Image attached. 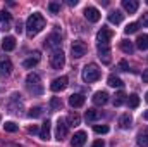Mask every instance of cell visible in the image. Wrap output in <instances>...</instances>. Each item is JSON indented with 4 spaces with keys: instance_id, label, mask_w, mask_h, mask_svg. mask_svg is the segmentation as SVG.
Instances as JSON below:
<instances>
[{
    "instance_id": "obj_1",
    "label": "cell",
    "mask_w": 148,
    "mask_h": 147,
    "mask_svg": "<svg viewBox=\"0 0 148 147\" xmlns=\"http://www.w3.org/2000/svg\"><path fill=\"white\" fill-rule=\"evenodd\" d=\"M43 28H45V17L40 12H35V14H31L28 17V21H26V31H28L29 37L38 35Z\"/></svg>"
},
{
    "instance_id": "obj_2",
    "label": "cell",
    "mask_w": 148,
    "mask_h": 147,
    "mask_svg": "<svg viewBox=\"0 0 148 147\" xmlns=\"http://www.w3.org/2000/svg\"><path fill=\"white\" fill-rule=\"evenodd\" d=\"M26 87L33 95H41L43 94V85H41L40 74L36 73H29L26 76Z\"/></svg>"
},
{
    "instance_id": "obj_3",
    "label": "cell",
    "mask_w": 148,
    "mask_h": 147,
    "mask_svg": "<svg viewBox=\"0 0 148 147\" xmlns=\"http://www.w3.org/2000/svg\"><path fill=\"white\" fill-rule=\"evenodd\" d=\"M100 69H98V66L97 64H88V66H84L83 68V80L86 81V83H93V81H97L98 78H100Z\"/></svg>"
},
{
    "instance_id": "obj_4",
    "label": "cell",
    "mask_w": 148,
    "mask_h": 147,
    "mask_svg": "<svg viewBox=\"0 0 148 147\" xmlns=\"http://www.w3.org/2000/svg\"><path fill=\"white\" fill-rule=\"evenodd\" d=\"M64 64H66L64 52L62 50H53V54L50 55V66L53 69H60V68H64Z\"/></svg>"
},
{
    "instance_id": "obj_5",
    "label": "cell",
    "mask_w": 148,
    "mask_h": 147,
    "mask_svg": "<svg viewBox=\"0 0 148 147\" xmlns=\"http://www.w3.org/2000/svg\"><path fill=\"white\" fill-rule=\"evenodd\" d=\"M86 50H88V47H86V43H84V42H81V40H76V42H73L71 52H73V57H74V59H81L83 55H86Z\"/></svg>"
},
{
    "instance_id": "obj_6",
    "label": "cell",
    "mask_w": 148,
    "mask_h": 147,
    "mask_svg": "<svg viewBox=\"0 0 148 147\" xmlns=\"http://www.w3.org/2000/svg\"><path fill=\"white\" fill-rule=\"evenodd\" d=\"M60 45H62V38H60L59 33H50V35L47 37V40H45V47H47V49L59 50Z\"/></svg>"
},
{
    "instance_id": "obj_7",
    "label": "cell",
    "mask_w": 148,
    "mask_h": 147,
    "mask_svg": "<svg viewBox=\"0 0 148 147\" xmlns=\"http://www.w3.org/2000/svg\"><path fill=\"white\" fill-rule=\"evenodd\" d=\"M7 107H9L10 112H19V111H21V107H23V99H21V95H19L17 92H14V94L10 95Z\"/></svg>"
},
{
    "instance_id": "obj_8",
    "label": "cell",
    "mask_w": 148,
    "mask_h": 147,
    "mask_svg": "<svg viewBox=\"0 0 148 147\" xmlns=\"http://www.w3.org/2000/svg\"><path fill=\"white\" fill-rule=\"evenodd\" d=\"M100 59L103 64H110V43H97Z\"/></svg>"
},
{
    "instance_id": "obj_9",
    "label": "cell",
    "mask_w": 148,
    "mask_h": 147,
    "mask_svg": "<svg viewBox=\"0 0 148 147\" xmlns=\"http://www.w3.org/2000/svg\"><path fill=\"white\" fill-rule=\"evenodd\" d=\"M67 83H69L67 76L55 78V80L50 83V90H52V92H62V90H66V88H67Z\"/></svg>"
},
{
    "instance_id": "obj_10",
    "label": "cell",
    "mask_w": 148,
    "mask_h": 147,
    "mask_svg": "<svg viewBox=\"0 0 148 147\" xmlns=\"http://www.w3.org/2000/svg\"><path fill=\"white\" fill-rule=\"evenodd\" d=\"M100 10L97 9V7H86L84 9V17L90 21V23H97V21H100Z\"/></svg>"
},
{
    "instance_id": "obj_11",
    "label": "cell",
    "mask_w": 148,
    "mask_h": 147,
    "mask_svg": "<svg viewBox=\"0 0 148 147\" xmlns=\"http://www.w3.org/2000/svg\"><path fill=\"white\" fill-rule=\"evenodd\" d=\"M10 71H12L10 59L5 57V55H0V73L3 74V76H7V74H10Z\"/></svg>"
},
{
    "instance_id": "obj_12",
    "label": "cell",
    "mask_w": 148,
    "mask_h": 147,
    "mask_svg": "<svg viewBox=\"0 0 148 147\" xmlns=\"http://www.w3.org/2000/svg\"><path fill=\"white\" fill-rule=\"evenodd\" d=\"M55 135H57V140H62V139L67 135V123H66V119H59V121H57Z\"/></svg>"
},
{
    "instance_id": "obj_13",
    "label": "cell",
    "mask_w": 148,
    "mask_h": 147,
    "mask_svg": "<svg viewBox=\"0 0 148 147\" xmlns=\"http://www.w3.org/2000/svg\"><path fill=\"white\" fill-rule=\"evenodd\" d=\"M110 38H112V31L109 28H102L97 35V42L98 43H110Z\"/></svg>"
},
{
    "instance_id": "obj_14",
    "label": "cell",
    "mask_w": 148,
    "mask_h": 147,
    "mask_svg": "<svg viewBox=\"0 0 148 147\" xmlns=\"http://www.w3.org/2000/svg\"><path fill=\"white\" fill-rule=\"evenodd\" d=\"M109 102V94L107 92H97L93 95V104L95 106H105Z\"/></svg>"
},
{
    "instance_id": "obj_15",
    "label": "cell",
    "mask_w": 148,
    "mask_h": 147,
    "mask_svg": "<svg viewBox=\"0 0 148 147\" xmlns=\"http://www.w3.org/2000/svg\"><path fill=\"white\" fill-rule=\"evenodd\" d=\"M84 142H86V133H84V132H77V133H74L73 140H71V146L73 147H83Z\"/></svg>"
},
{
    "instance_id": "obj_16",
    "label": "cell",
    "mask_w": 148,
    "mask_h": 147,
    "mask_svg": "<svg viewBox=\"0 0 148 147\" xmlns=\"http://www.w3.org/2000/svg\"><path fill=\"white\" fill-rule=\"evenodd\" d=\"M122 7H124V10H126V12L134 14V12L138 10L140 3H138V0H122Z\"/></svg>"
},
{
    "instance_id": "obj_17",
    "label": "cell",
    "mask_w": 148,
    "mask_h": 147,
    "mask_svg": "<svg viewBox=\"0 0 148 147\" xmlns=\"http://www.w3.org/2000/svg\"><path fill=\"white\" fill-rule=\"evenodd\" d=\"M84 104V95H81V94H73L71 97H69V106L71 107H81Z\"/></svg>"
},
{
    "instance_id": "obj_18",
    "label": "cell",
    "mask_w": 148,
    "mask_h": 147,
    "mask_svg": "<svg viewBox=\"0 0 148 147\" xmlns=\"http://www.w3.org/2000/svg\"><path fill=\"white\" fill-rule=\"evenodd\" d=\"M2 49H3L5 52L14 50V49H16V38L14 37H5L3 38V42H2Z\"/></svg>"
},
{
    "instance_id": "obj_19",
    "label": "cell",
    "mask_w": 148,
    "mask_h": 147,
    "mask_svg": "<svg viewBox=\"0 0 148 147\" xmlns=\"http://www.w3.org/2000/svg\"><path fill=\"white\" fill-rule=\"evenodd\" d=\"M122 19H124V14L121 10H112L110 14H109V21H110L112 24H121Z\"/></svg>"
},
{
    "instance_id": "obj_20",
    "label": "cell",
    "mask_w": 148,
    "mask_h": 147,
    "mask_svg": "<svg viewBox=\"0 0 148 147\" xmlns=\"http://www.w3.org/2000/svg\"><path fill=\"white\" fill-rule=\"evenodd\" d=\"M131 123H133L131 114H122V116L119 118V126H121L122 130H127V128L131 126Z\"/></svg>"
},
{
    "instance_id": "obj_21",
    "label": "cell",
    "mask_w": 148,
    "mask_h": 147,
    "mask_svg": "<svg viewBox=\"0 0 148 147\" xmlns=\"http://www.w3.org/2000/svg\"><path fill=\"white\" fill-rule=\"evenodd\" d=\"M50 121L47 119L43 125H41V130H40V139H43V140H48L50 139Z\"/></svg>"
},
{
    "instance_id": "obj_22",
    "label": "cell",
    "mask_w": 148,
    "mask_h": 147,
    "mask_svg": "<svg viewBox=\"0 0 148 147\" xmlns=\"http://www.w3.org/2000/svg\"><path fill=\"white\" fill-rule=\"evenodd\" d=\"M66 123H67V126H77V125L81 123V118H79L77 112H71V114H67Z\"/></svg>"
},
{
    "instance_id": "obj_23",
    "label": "cell",
    "mask_w": 148,
    "mask_h": 147,
    "mask_svg": "<svg viewBox=\"0 0 148 147\" xmlns=\"http://www.w3.org/2000/svg\"><path fill=\"white\" fill-rule=\"evenodd\" d=\"M136 142H138V146H140V147H148V128L138 133Z\"/></svg>"
},
{
    "instance_id": "obj_24",
    "label": "cell",
    "mask_w": 148,
    "mask_h": 147,
    "mask_svg": "<svg viewBox=\"0 0 148 147\" xmlns=\"http://www.w3.org/2000/svg\"><path fill=\"white\" fill-rule=\"evenodd\" d=\"M38 61H40V54L35 52V57H28V59L23 61V66H24V68H35L38 64Z\"/></svg>"
},
{
    "instance_id": "obj_25",
    "label": "cell",
    "mask_w": 148,
    "mask_h": 147,
    "mask_svg": "<svg viewBox=\"0 0 148 147\" xmlns=\"http://www.w3.org/2000/svg\"><path fill=\"white\" fill-rule=\"evenodd\" d=\"M121 50H122L124 54H133V52H134V45H133V42H129V40H122V42H121Z\"/></svg>"
},
{
    "instance_id": "obj_26",
    "label": "cell",
    "mask_w": 148,
    "mask_h": 147,
    "mask_svg": "<svg viewBox=\"0 0 148 147\" xmlns=\"http://www.w3.org/2000/svg\"><path fill=\"white\" fill-rule=\"evenodd\" d=\"M107 83H109L110 87H114V88H115V87H117V88H122V87H124V83H122V80H121L119 76H115V74H110V76H109V80H107Z\"/></svg>"
},
{
    "instance_id": "obj_27",
    "label": "cell",
    "mask_w": 148,
    "mask_h": 147,
    "mask_svg": "<svg viewBox=\"0 0 148 147\" xmlns=\"http://www.w3.org/2000/svg\"><path fill=\"white\" fill-rule=\"evenodd\" d=\"M136 47L140 50H148V35H140L136 40Z\"/></svg>"
},
{
    "instance_id": "obj_28",
    "label": "cell",
    "mask_w": 148,
    "mask_h": 147,
    "mask_svg": "<svg viewBox=\"0 0 148 147\" xmlns=\"http://www.w3.org/2000/svg\"><path fill=\"white\" fill-rule=\"evenodd\" d=\"M100 116H102V112H100V111H97V109H88V111H86V114H84L86 121H97Z\"/></svg>"
},
{
    "instance_id": "obj_29",
    "label": "cell",
    "mask_w": 148,
    "mask_h": 147,
    "mask_svg": "<svg viewBox=\"0 0 148 147\" xmlns=\"http://www.w3.org/2000/svg\"><path fill=\"white\" fill-rule=\"evenodd\" d=\"M9 23H10V14L7 10H0V24L3 26V30L9 28Z\"/></svg>"
},
{
    "instance_id": "obj_30",
    "label": "cell",
    "mask_w": 148,
    "mask_h": 147,
    "mask_svg": "<svg viewBox=\"0 0 148 147\" xmlns=\"http://www.w3.org/2000/svg\"><path fill=\"white\" fill-rule=\"evenodd\" d=\"M126 97H127V95H126L122 90H121V92H117V94H115V97H114V106H117V107H119V106H122V104L127 101Z\"/></svg>"
},
{
    "instance_id": "obj_31",
    "label": "cell",
    "mask_w": 148,
    "mask_h": 147,
    "mask_svg": "<svg viewBox=\"0 0 148 147\" xmlns=\"http://www.w3.org/2000/svg\"><path fill=\"white\" fill-rule=\"evenodd\" d=\"M127 104H129V107H131V109H136V107L140 106V97H138L136 94L129 95V97H127Z\"/></svg>"
},
{
    "instance_id": "obj_32",
    "label": "cell",
    "mask_w": 148,
    "mask_h": 147,
    "mask_svg": "<svg viewBox=\"0 0 148 147\" xmlns=\"http://www.w3.org/2000/svg\"><path fill=\"white\" fill-rule=\"evenodd\" d=\"M138 28H140V23H129V24L124 28V33H126V35H133V33L138 31Z\"/></svg>"
},
{
    "instance_id": "obj_33",
    "label": "cell",
    "mask_w": 148,
    "mask_h": 147,
    "mask_svg": "<svg viewBox=\"0 0 148 147\" xmlns=\"http://www.w3.org/2000/svg\"><path fill=\"white\" fill-rule=\"evenodd\" d=\"M50 107H52V109H60V107H62V101H60V99H59V97H52V99H50Z\"/></svg>"
},
{
    "instance_id": "obj_34",
    "label": "cell",
    "mask_w": 148,
    "mask_h": 147,
    "mask_svg": "<svg viewBox=\"0 0 148 147\" xmlns=\"http://www.w3.org/2000/svg\"><path fill=\"white\" fill-rule=\"evenodd\" d=\"M41 112H43V109H41L40 106H36V107H31V109H29L28 116H29V118H38V116H41Z\"/></svg>"
},
{
    "instance_id": "obj_35",
    "label": "cell",
    "mask_w": 148,
    "mask_h": 147,
    "mask_svg": "<svg viewBox=\"0 0 148 147\" xmlns=\"http://www.w3.org/2000/svg\"><path fill=\"white\" fill-rule=\"evenodd\" d=\"M3 128H5V132H9V133L17 132V125H16V123H12V121H7V123L3 125Z\"/></svg>"
},
{
    "instance_id": "obj_36",
    "label": "cell",
    "mask_w": 148,
    "mask_h": 147,
    "mask_svg": "<svg viewBox=\"0 0 148 147\" xmlns=\"http://www.w3.org/2000/svg\"><path fill=\"white\" fill-rule=\"evenodd\" d=\"M93 130H95V133H98V135H100V133H102V135H103V133H109V126H107V125H95Z\"/></svg>"
},
{
    "instance_id": "obj_37",
    "label": "cell",
    "mask_w": 148,
    "mask_h": 147,
    "mask_svg": "<svg viewBox=\"0 0 148 147\" xmlns=\"http://www.w3.org/2000/svg\"><path fill=\"white\" fill-rule=\"evenodd\" d=\"M48 9H50L52 14H57V12L60 10V3H59V2H50V3H48Z\"/></svg>"
},
{
    "instance_id": "obj_38",
    "label": "cell",
    "mask_w": 148,
    "mask_h": 147,
    "mask_svg": "<svg viewBox=\"0 0 148 147\" xmlns=\"http://www.w3.org/2000/svg\"><path fill=\"white\" fill-rule=\"evenodd\" d=\"M117 69H119V71H129V64H127L126 61H121V62L117 64Z\"/></svg>"
},
{
    "instance_id": "obj_39",
    "label": "cell",
    "mask_w": 148,
    "mask_h": 147,
    "mask_svg": "<svg viewBox=\"0 0 148 147\" xmlns=\"http://www.w3.org/2000/svg\"><path fill=\"white\" fill-rule=\"evenodd\" d=\"M141 24H143L145 28H148V12H145V14L141 16Z\"/></svg>"
},
{
    "instance_id": "obj_40",
    "label": "cell",
    "mask_w": 148,
    "mask_h": 147,
    "mask_svg": "<svg viewBox=\"0 0 148 147\" xmlns=\"http://www.w3.org/2000/svg\"><path fill=\"white\" fill-rule=\"evenodd\" d=\"M28 133L35 135V133H40V130H38V126H36V125H33V126H29V128H28Z\"/></svg>"
},
{
    "instance_id": "obj_41",
    "label": "cell",
    "mask_w": 148,
    "mask_h": 147,
    "mask_svg": "<svg viewBox=\"0 0 148 147\" xmlns=\"http://www.w3.org/2000/svg\"><path fill=\"white\" fill-rule=\"evenodd\" d=\"M91 147H105V144H103V140H95Z\"/></svg>"
},
{
    "instance_id": "obj_42",
    "label": "cell",
    "mask_w": 148,
    "mask_h": 147,
    "mask_svg": "<svg viewBox=\"0 0 148 147\" xmlns=\"http://www.w3.org/2000/svg\"><path fill=\"white\" fill-rule=\"evenodd\" d=\"M23 28H24V26H23V23L19 21V23L16 24V31H17V33H21V31H23Z\"/></svg>"
},
{
    "instance_id": "obj_43",
    "label": "cell",
    "mask_w": 148,
    "mask_h": 147,
    "mask_svg": "<svg viewBox=\"0 0 148 147\" xmlns=\"http://www.w3.org/2000/svg\"><path fill=\"white\" fill-rule=\"evenodd\" d=\"M141 78H143V83H148V69L143 71V76H141Z\"/></svg>"
},
{
    "instance_id": "obj_44",
    "label": "cell",
    "mask_w": 148,
    "mask_h": 147,
    "mask_svg": "<svg viewBox=\"0 0 148 147\" xmlns=\"http://www.w3.org/2000/svg\"><path fill=\"white\" fill-rule=\"evenodd\" d=\"M67 3H69V5H76V3H77V0H67Z\"/></svg>"
},
{
    "instance_id": "obj_45",
    "label": "cell",
    "mask_w": 148,
    "mask_h": 147,
    "mask_svg": "<svg viewBox=\"0 0 148 147\" xmlns=\"http://www.w3.org/2000/svg\"><path fill=\"white\" fill-rule=\"evenodd\" d=\"M143 118H145V119L148 121V111H145V114H143Z\"/></svg>"
},
{
    "instance_id": "obj_46",
    "label": "cell",
    "mask_w": 148,
    "mask_h": 147,
    "mask_svg": "<svg viewBox=\"0 0 148 147\" xmlns=\"http://www.w3.org/2000/svg\"><path fill=\"white\" fill-rule=\"evenodd\" d=\"M145 101H147V102H148V92H147V97H145Z\"/></svg>"
},
{
    "instance_id": "obj_47",
    "label": "cell",
    "mask_w": 148,
    "mask_h": 147,
    "mask_svg": "<svg viewBox=\"0 0 148 147\" xmlns=\"http://www.w3.org/2000/svg\"><path fill=\"white\" fill-rule=\"evenodd\" d=\"M147 3H148V0H147Z\"/></svg>"
},
{
    "instance_id": "obj_48",
    "label": "cell",
    "mask_w": 148,
    "mask_h": 147,
    "mask_svg": "<svg viewBox=\"0 0 148 147\" xmlns=\"http://www.w3.org/2000/svg\"><path fill=\"white\" fill-rule=\"evenodd\" d=\"M0 119H2V118H0Z\"/></svg>"
}]
</instances>
